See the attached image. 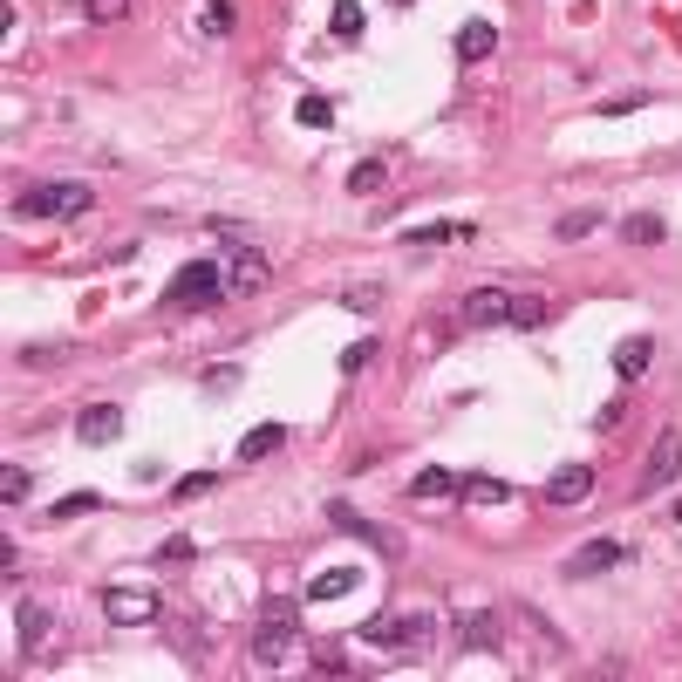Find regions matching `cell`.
I'll return each instance as SVG.
<instances>
[{
    "label": "cell",
    "mask_w": 682,
    "mask_h": 682,
    "mask_svg": "<svg viewBox=\"0 0 682 682\" xmlns=\"http://www.w3.org/2000/svg\"><path fill=\"white\" fill-rule=\"evenodd\" d=\"M294 642H301V607L294 601H266L260 635H253V655H260L266 669H280V662L294 655Z\"/></svg>",
    "instance_id": "1"
},
{
    "label": "cell",
    "mask_w": 682,
    "mask_h": 682,
    "mask_svg": "<svg viewBox=\"0 0 682 682\" xmlns=\"http://www.w3.org/2000/svg\"><path fill=\"white\" fill-rule=\"evenodd\" d=\"M14 212L21 219H82V212H96V191L89 185H35L14 198Z\"/></svg>",
    "instance_id": "2"
},
{
    "label": "cell",
    "mask_w": 682,
    "mask_h": 682,
    "mask_svg": "<svg viewBox=\"0 0 682 682\" xmlns=\"http://www.w3.org/2000/svg\"><path fill=\"white\" fill-rule=\"evenodd\" d=\"M362 642H376V648H423V642H430V614H376V621L362 628Z\"/></svg>",
    "instance_id": "3"
},
{
    "label": "cell",
    "mask_w": 682,
    "mask_h": 682,
    "mask_svg": "<svg viewBox=\"0 0 682 682\" xmlns=\"http://www.w3.org/2000/svg\"><path fill=\"white\" fill-rule=\"evenodd\" d=\"M219 287H226V280H219V266H205V260H191V266H178V280H171V301L178 307H212L219 301Z\"/></svg>",
    "instance_id": "4"
},
{
    "label": "cell",
    "mask_w": 682,
    "mask_h": 682,
    "mask_svg": "<svg viewBox=\"0 0 682 682\" xmlns=\"http://www.w3.org/2000/svg\"><path fill=\"white\" fill-rule=\"evenodd\" d=\"M103 614H110L116 628L157 621V594H151V587H110V594H103Z\"/></svg>",
    "instance_id": "5"
},
{
    "label": "cell",
    "mask_w": 682,
    "mask_h": 682,
    "mask_svg": "<svg viewBox=\"0 0 682 682\" xmlns=\"http://www.w3.org/2000/svg\"><path fill=\"white\" fill-rule=\"evenodd\" d=\"M676 471H682V437H676V430H662L655 451H648V464H642V492H669Z\"/></svg>",
    "instance_id": "6"
},
{
    "label": "cell",
    "mask_w": 682,
    "mask_h": 682,
    "mask_svg": "<svg viewBox=\"0 0 682 682\" xmlns=\"http://www.w3.org/2000/svg\"><path fill=\"white\" fill-rule=\"evenodd\" d=\"M464 321H471V328H512V294H505V287L464 294Z\"/></svg>",
    "instance_id": "7"
},
{
    "label": "cell",
    "mask_w": 682,
    "mask_h": 682,
    "mask_svg": "<svg viewBox=\"0 0 682 682\" xmlns=\"http://www.w3.org/2000/svg\"><path fill=\"white\" fill-rule=\"evenodd\" d=\"M594 498V464H560L546 478V505H587Z\"/></svg>",
    "instance_id": "8"
},
{
    "label": "cell",
    "mask_w": 682,
    "mask_h": 682,
    "mask_svg": "<svg viewBox=\"0 0 682 682\" xmlns=\"http://www.w3.org/2000/svg\"><path fill=\"white\" fill-rule=\"evenodd\" d=\"M451 635H457V648H471V655H492L498 648V614L492 607H471V614L451 621Z\"/></svg>",
    "instance_id": "9"
},
{
    "label": "cell",
    "mask_w": 682,
    "mask_h": 682,
    "mask_svg": "<svg viewBox=\"0 0 682 682\" xmlns=\"http://www.w3.org/2000/svg\"><path fill=\"white\" fill-rule=\"evenodd\" d=\"M621 560H628V546H621V539H587V546L567 560V580H594V573L621 567Z\"/></svg>",
    "instance_id": "10"
},
{
    "label": "cell",
    "mask_w": 682,
    "mask_h": 682,
    "mask_svg": "<svg viewBox=\"0 0 682 682\" xmlns=\"http://www.w3.org/2000/svg\"><path fill=\"white\" fill-rule=\"evenodd\" d=\"M76 430H82V444H116V430H123V410L116 403H89L76 417Z\"/></svg>",
    "instance_id": "11"
},
{
    "label": "cell",
    "mask_w": 682,
    "mask_h": 682,
    "mask_svg": "<svg viewBox=\"0 0 682 682\" xmlns=\"http://www.w3.org/2000/svg\"><path fill=\"white\" fill-rule=\"evenodd\" d=\"M328 526H335V532H348V539H369V546H389V532H382L376 519H362L355 505H341V498L328 505Z\"/></svg>",
    "instance_id": "12"
},
{
    "label": "cell",
    "mask_w": 682,
    "mask_h": 682,
    "mask_svg": "<svg viewBox=\"0 0 682 682\" xmlns=\"http://www.w3.org/2000/svg\"><path fill=\"white\" fill-rule=\"evenodd\" d=\"M457 492L471 498V505H505V498H512V485H505V478H492V471H464V478H457Z\"/></svg>",
    "instance_id": "13"
},
{
    "label": "cell",
    "mask_w": 682,
    "mask_h": 682,
    "mask_svg": "<svg viewBox=\"0 0 682 682\" xmlns=\"http://www.w3.org/2000/svg\"><path fill=\"white\" fill-rule=\"evenodd\" d=\"M266 273H273V266H266L260 253H232V266H226V287H232V294H253V287H266Z\"/></svg>",
    "instance_id": "14"
},
{
    "label": "cell",
    "mask_w": 682,
    "mask_h": 682,
    "mask_svg": "<svg viewBox=\"0 0 682 682\" xmlns=\"http://www.w3.org/2000/svg\"><path fill=\"white\" fill-rule=\"evenodd\" d=\"M492 48H498V28H492V21H464V28H457V55H464V62H485Z\"/></svg>",
    "instance_id": "15"
},
{
    "label": "cell",
    "mask_w": 682,
    "mask_h": 682,
    "mask_svg": "<svg viewBox=\"0 0 682 682\" xmlns=\"http://www.w3.org/2000/svg\"><path fill=\"white\" fill-rule=\"evenodd\" d=\"M648 355H655V341H648V335H635V341H621V348H614V376H621V382H642V369H648Z\"/></svg>",
    "instance_id": "16"
},
{
    "label": "cell",
    "mask_w": 682,
    "mask_h": 682,
    "mask_svg": "<svg viewBox=\"0 0 682 682\" xmlns=\"http://www.w3.org/2000/svg\"><path fill=\"white\" fill-rule=\"evenodd\" d=\"M341 594H355V567H328V573H314L301 601H341Z\"/></svg>",
    "instance_id": "17"
},
{
    "label": "cell",
    "mask_w": 682,
    "mask_h": 682,
    "mask_svg": "<svg viewBox=\"0 0 682 682\" xmlns=\"http://www.w3.org/2000/svg\"><path fill=\"white\" fill-rule=\"evenodd\" d=\"M280 444H287V430H280V423H253V430L239 437V464H253V457L280 451Z\"/></svg>",
    "instance_id": "18"
},
{
    "label": "cell",
    "mask_w": 682,
    "mask_h": 682,
    "mask_svg": "<svg viewBox=\"0 0 682 682\" xmlns=\"http://www.w3.org/2000/svg\"><path fill=\"white\" fill-rule=\"evenodd\" d=\"M621 239H635V246H662L669 226H662L655 212H635V219H621Z\"/></svg>",
    "instance_id": "19"
},
{
    "label": "cell",
    "mask_w": 682,
    "mask_h": 682,
    "mask_svg": "<svg viewBox=\"0 0 682 682\" xmlns=\"http://www.w3.org/2000/svg\"><path fill=\"white\" fill-rule=\"evenodd\" d=\"M451 492H457V478L444 471V464H423L417 485H410V498H451Z\"/></svg>",
    "instance_id": "20"
},
{
    "label": "cell",
    "mask_w": 682,
    "mask_h": 682,
    "mask_svg": "<svg viewBox=\"0 0 682 682\" xmlns=\"http://www.w3.org/2000/svg\"><path fill=\"white\" fill-rule=\"evenodd\" d=\"M437 239H471V219H437V226L410 232V246H437Z\"/></svg>",
    "instance_id": "21"
},
{
    "label": "cell",
    "mask_w": 682,
    "mask_h": 682,
    "mask_svg": "<svg viewBox=\"0 0 682 682\" xmlns=\"http://www.w3.org/2000/svg\"><path fill=\"white\" fill-rule=\"evenodd\" d=\"M546 314H553V307L539 301V294H512V328H539Z\"/></svg>",
    "instance_id": "22"
},
{
    "label": "cell",
    "mask_w": 682,
    "mask_h": 682,
    "mask_svg": "<svg viewBox=\"0 0 682 682\" xmlns=\"http://www.w3.org/2000/svg\"><path fill=\"white\" fill-rule=\"evenodd\" d=\"M82 14H89L96 28H116V21L130 14V0H82Z\"/></svg>",
    "instance_id": "23"
},
{
    "label": "cell",
    "mask_w": 682,
    "mask_h": 682,
    "mask_svg": "<svg viewBox=\"0 0 682 682\" xmlns=\"http://www.w3.org/2000/svg\"><path fill=\"white\" fill-rule=\"evenodd\" d=\"M28 492H35V485H28V471H21V464H7V471H0V498H7V505H21Z\"/></svg>",
    "instance_id": "24"
},
{
    "label": "cell",
    "mask_w": 682,
    "mask_h": 682,
    "mask_svg": "<svg viewBox=\"0 0 682 682\" xmlns=\"http://www.w3.org/2000/svg\"><path fill=\"white\" fill-rule=\"evenodd\" d=\"M301 123H307V130H328V123H335L328 96H301Z\"/></svg>",
    "instance_id": "25"
},
{
    "label": "cell",
    "mask_w": 682,
    "mask_h": 682,
    "mask_svg": "<svg viewBox=\"0 0 682 682\" xmlns=\"http://www.w3.org/2000/svg\"><path fill=\"white\" fill-rule=\"evenodd\" d=\"M328 28H335L341 41H348V35H362V7H355V0H341V7H335V21H328Z\"/></svg>",
    "instance_id": "26"
},
{
    "label": "cell",
    "mask_w": 682,
    "mask_h": 682,
    "mask_svg": "<svg viewBox=\"0 0 682 682\" xmlns=\"http://www.w3.org/2000/svg\"><path fill=\"white\" fill-rule=\"evenodd\" d=\"M232 28V0H205V35H226Z\"/></svg>",
    "instance_id": "27"
},
{
    "label": "cell",
    "mask_w": 682,
    "mask_h": 682,
    "mask_svg": "<svg viewBox=\"0 0 682 682\" xmlns=\"http://www.w3.org/2000/svg\"><path fill=\"white\" fill-rule=\"evenodd\" d=\"M369 355H376V341H348V348H341V369L355 376V369H369Z\"/></svg>",
    "instance_id": "28"
},
{
    "label": "cell",
    "mask_w": 682,
    "mask_h": 682,
    "mask_svg": "<svg viewBox=\"0 0 682 682\" xmlns=\"http://www.w3.org/2000/svg\"><path fill=\"white\" fill-rule=\"evenodd\" d=\"M382 178H389L382 164H355V171H348V191H376Z\"/></svg>",
    "instance_id": "29"
},
{
    "label": "cell",
    "mask_w": 682,
    "mask_h": 682,
    "mask_svg": "<svg viewBox=\"0 0 682 682\" xmlns=\"http://www.w3.org/2000/svg\"><path fill=\"white\" fill-rule=\"evenodd\" d=\"M376 301H382V287H348L341 294V307H355V314H376Z\"/></svg>",
    "instance_id": "30"
},
{
    "label": "cell",
    "mask_w": 682,
    "mask_h": 682,
    "mask_svg": "<svg viewBox=\"0 0 682 682\" xmlns=\"http://www.w3.org/2000/svg\"><path fill=\"white\" fill-rule=\"evenodd\" d=\"M553 232H560V239H587V232H594V212H567Z\"/></svg>",
    "instance_id": "31"
},
{
    "label": "cell",
    "mask_w": 682,
    "mask_h": 682,
    "mask_svg": "<svg viewBox=\"0 0 682 682\" xmlns=\"http://www.w3.org/2000/svg\"><path fill=\"white\" fill-rule=\"evenodd\" d=\"M82 512H96V492H82V498H62L48 519H82Z\"/></svg>",
    "instance_id": "32"
},
{
    "label": "cell",
    "mask_w": 682,
    "mask_h": 682,
    "mask_svg": "<svg viewBox=\"0 0 682 682\" xmlns=\"http://www.w3.org/2000/svg\"><path fill=\"white\" fill-rule=\"evenodd\" d=\"M198 492H212V471H191V478H178V492H171V498H198Z\"/></svg>",
    "instance_id": "33"
},
{
    "label": "cell",
    "mask_w": 682,
    "mask_h": 682,
    "mask_svg": "<svg viewBox=\"0 0 682 682\" xmlns=\"http://www.w3.org/2000/svg\"><path fill=\"white\" fill-rule=\"evenodd\" d=\"M191 553H198L191 539H164V546H157V560H191Z\"/></svg>",
    "instance_id": "34"
}]
</instances>
